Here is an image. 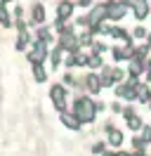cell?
Instances as JSON below:
<instances>
[{
	"mask_svg": "<svg viewBox=\"0 0 151 156\" xmlns=\"http://www.w3.org/2000/svg\"><path fill=\"white\" fill-rule=\"evenodd\" d=\"M97 102H92L90 97H76L73 102V114L80 118V123H92L97 116Z\"/></svg>",
	"mask_w": 151,
	"mask_h": 156,
	"instance_id": "obj_1",
	"label": "cell"
},
{
	"mask_svg": "<svg viewBox=\"0 0 151 156\" xmlns=\"http://www.w3.org/2000/svg\"><path fill=\"white\" fill-rule=\"evenodd\" d=\"M128 10H130V7H128L125 0H106V19L118 21L128 14Z\"/></svg>",
	"mask_w": 151,
	"mask_h": 156,
	"instance_id": "obj_2",
	"label": "cell"
},
{
	"mask_svg": "<svg viewBox=\"0 0 151 156\" xmlns=\"http://www.w3.org/2000/svg\"><path fill=\"white\" fill-rule=\"evenodd\" d=\"M66 85H61V83H54L52 88H50V99H52V104H54L57 111H64L66 109Z\"/></svg>",
	"mask_w": 151,
	"mask_h": 156,
	"instance_id": "obj_3",
	"label": "cell"
},
{
	"mask_svg": "<svg viewBox=\"0 0 151 156\" xmlns=\"http://www.w3.org/2000/svg\"><path fill=\"white\" fill-rule=\"evenodd\" d=\"M47 57H50L47 43H43V40H36V43H33V48L28 50V62H31V64H43Z\"/></svg>",
	"mask_w": 151,
	"mask_h": 156,
	"instance_id": "obj_4",
	"label": "cell"
},
{
	"mask_svg": "<svg viewBox=\"0 0 151 156\" xmlns=\"http://www.w3.org/2000/svg\"><path fill=\"white\" fill-rule=\"evenodd\" d=\"M125 2H128V7L132 10V14H135L137 21H144L146 17H149V12H151V2L149 0H125Z\"/></svg>",
	"mask_w": 151,
	"mask_h": 156,
	"instance_id": "obj_5",
	"label": "cell"
},
{
	"mask_svg": "<svg viewBox=\"0 0 151 156\" xmlns=\"http://www.w3.org/2000/svg\"><path fill=\"white\" fill-rule=\"evenodd\" d=\"M59 48L64 50V52H78V50H80L78 36H76V33H64V36H59Z\"/></svg>",
	"mask_w": 151,
	"mask_h": 156,
	"instance_id": "obj_6",
	"label": "cell"
},
{
	"mask_svg": "<svg viewBox=\"0 0 151 156\" xmlns=\"http://www.w3.org/2000/svg\"><path fill=\"white\" fill-rule=\"evenodd\" d=\"M111 55L116 62H125V59H132L135 55V48H132V43H123V45H116L111 50Z\"/></svg>",
	"mask_w": 151,
	"mask_h": 156,
	"instance_id": "obj_7",
	"label": "cell"
},
{
	"mask_svg": "<svg viewBox=\"0 0 151 156\" xmlns=\"http://www.w3.org/2000/svg\"><path fill=\"white\" fill-rule=\"evenodd\" d=\"M59 121H61V126H66L68 128V130H80V126H83V123H80V118L76 116L73 111H59Z\"/></svg>",
	"mask_w": 151,
	"mask_h": 156,
	"instance_id": "obj_8",
	"label": "cell"
},
{
	"mask_svg": "<svg viewBox=\"0 0 151 156\" xmlns=\"http://www.w3.org/2000/svg\"><path fill=\"white\" fill-rule=\"evenodd\" d=\"M87 17H90V29H94V26H99L102 21H106V2H102V5H94L92 12H90Z\"/></svg>",
	"mask_w": 151,
	"mask_h": 156,
	"instance_id": "obj_9",
	"label": "cell"
},
{
	"mask_svg": "<svg viewBox=\"0 0 151 156\" xmlns=\"http://www.w3.org/2000/svg\"><path fill=\"white\" fill-rule=\"evenodd\" d=\"M73 10H76V2H71V0H61V2L57 5V19L71 21V17H73Z\"/></svg>",
	"mask_w": 151,
	"mask_h": 156,
	"instance_id": "obj_10",
	"label": "cell"
},
{
	"mask_svg": "<svg viewBox=\"0 0 151 156\" xmlns=\"http://www.w3.org/2000/svg\"><path fill=\"white\" fill-rule=\"evenodd\" d=\"M31 24H36V26H43L45 24V7H43V2H36L33 7H31Z\"/></svg>",
	"mask_w": 151,
	"mask_h": 156,
	"instance_id": "obj_11",
	"label": "cell"
},
{
	"mask_svg": "<svg viewBox=\"0 0 151 156\" xmlns=\"http://www.w3.org/2000/svg\"><path fill=\"white\" fill-rule=\"evenodd\" d=\"M85 85H87V90H90L92 95H97V92L104 88V85H102V78L97 76V73H87V76H85Z\"/></svg>",
	"mask_w": 151,
	"mask_h": 156,
	"instance_id": "obj_12",
	"label": "cell"
},
{
	"mask_svg": "<svg viewBox=\"0 0 151 156\" xmlns=\"http://www.w3.org/2000/svg\"><path fill=\"white\" fill-rule=\"evenodd\" d=\"M111 38L121 40V43H132V33H128L125 29H121V26H111V33H109Z\"/></svg>",
	"mask_w": 151,
	"mask_h": 156,
	"instance_id": "obj_13",
	"label": "cell"
},
{
	"mask_svg": "<svg viewBox=\"0 0 151 156\" xmlns=\"http://www.w3.org/2000/svg\"><path fill=\"white\" fill-rule=\"evenodd\" d=\"M144 69H146V62H142V59H135V57L130 59V69H128V71H130V76H132V78L142 76V73H144Z\"/></svg>",
	"mask_w": 151,
	"mask_h": 156,
	"instance_id": "obj_14",
	"label": "cell"
},
{
	"mask_svg": "<svg viewBox=\"0 0 151 156\" xmlns=\"http://www.w3.org/2000/svg\"><path fill=\"white\" fill-rule=\"evenodd\" d=\"M0 24H2L5 29H9V26L14 24V14L5 7V2H0Z\"/></svg>",
	"mask_w": 151,
	"mask_h": 156,
	"instance_id": "obj_15",
	"label": "cell"
},
{
	"mask_svg": "<svg viewBox=\"0 0 151 156\" xmlns=\"http://www.w3.org/2000/svg\"><path fill=\"white\" fill-rule=\"evenodd\" d=\"M106 128H109V144L111 147H121L123 144V133L116 130V128H111V126H106Z\"/></svg>",
	"mask_w": 151,
	"mask_h": 156,
	"instance_id": "obj_16",
	"label": "cell"
},
{
	"mask_svg": "<svg viewBox=\"0 0 151 156\" xmlns=\"http://www.w3.org/2000/svg\"><path fill=\"white\" fill-rule=\"evenodd\" d=\"M64 55H66V52H64L61 48H59V45H57V48L52 50V52H50V62H52V66H54V69H59V64H61Z\"/></svg>",
	"mask_w": 151,
	"mask_h": 156,
	"instance_id": "obj_17",
	"label": "cell"
},
{
	"mask_svg": "<svg viewBox=\"0 0 151 156\" xmlns=\"http://www.w3.org/2000/svg\"><path fill=\"white\" fill-rule=\"evenodd\" d=\"M28 43H31V36H28L26 31H19V36H17V43H14V48L21 52V50H26L28 48Z\"/></svg>",
	"mask_w": 151,
	"mask_h": 156,
	"instance_id": "obj_18",
	"label": "cell"
},
{
	"mask_svg": "<svg viewBox=\"0 0 151 156\" xmlns=\"http://www.w3.org/2000/svg\"><path fill=\"white\" fill-rule=\"evenodd\" d=\"M33 78H36L38 83H45L47 80V71L43 64H33Z\"/></svg>",
	"mask_w": 151,
	"mask_h": 156,
	"instance_id": "obj_19",
	"label": "cell"
},
{
	"mask_svg": "<svg viewBox=\"0 0 151 156\" xmlns=\"http://www.w3.org/2000/svg\"><path fill=\"white\" fill-rule=\"evenodd\" d=\"M36 40H43V43H50L52 40V31L47 29V26H40L36 31Z\"/></svg>",
	"mask_w": 151,
	"mask_h": 156,
	"instance_id": "obj_20",
	"label": "cell"
},
{
	"mask_svg": "<svg viewBox=\"0 0 151 156\" xmlns=\"http://www.w3.org/2000/svg\"><path fill=\"white\" fill-rule=\"evenodd\" d=\"M137 99H139V102H151V92H149V88H146V85H137Z\"/></svg>",
	"mask_w": 151,
	"mask_h": 156,
	"instance_id": "obj_21",
	"label": "cell"
},
{
	"mask_svg": "<svg viewBox=\"0 0 151 156\" xmlns=\"http://www.w3.org/2000/svg\"><path fill=\"white\" fill-rule=\"evenodd\" d=\"M78 43H80L83 48H85V45H90V48H92V43H94V40H92V31H85V33H80V36H78Z\"/></svg>",
	"mask_w": 151,
	"mask_h": 156,
	"instance_id": "obj_22",
	"label": "cell"
},
{
	"mask_svg": "<svg viewBox=\"0 0 151 156\" xmlns=\"http://www.w3.org/2000/svg\"><path fill=\"white\" fill-rule=\"evenodd\" d=\"M125 118H128L130 130H142V118L139 116H135V114H132V116H125Z\"/></svg>",
	"mask_w": 151,
	"mask_h": 156,
	"instance_id": "obj_23",
	"label": "cell"
},
{
	"mask_svg": "<svg viewBox=\"0 0 151 156\" xmlns=\"http://www.w3.org/2000/svg\"><path fill=\"white\" fill-rule=\"evenodd\" d=\"M87 66H90V69H102V57L92 52V55L87 57Z\"/></svg>",
	"mask_w": 151,
	"mask_h": 156,
	"instance_id": "obj_24",
	"label": "cell"
},
{
	"mask_svg": "<svg viewBox=\"0 0 151 156\" xmlns=\"http://www.w3.org/2000/svg\"><path fill=\"white\" fill-rule=\"evenodd\" d=\"M139 137L144 140V142H151V126H142V130H139Z\"/></svg>",
	"mask_w": 151,
	"mask_h": 156,
	"instance_id": "obj_25",
	"label": "cell"
},
{
	"mask_svg": "<svg viewBox=\"0 0 151 156\" xmlns=\"http://www.w3.org/2000/svg\"><path fill=\"white\" fill-rule=\"evenodd\" d=\"M123 78H125V71L123 69H113V85L123 83Z\"/></svg>",
	"mask_w": 151,
	"mask_h": 156,
	"instance_id": "obj_26",
	"label": "cell"
},
{
	"mask_svg": "<svg viewBox=\"0 0 151 156\" xmlns=\"http://www.w3.org/2000/svg\"><path fill=\"white\" fill-rule=\"evenodd\" d=\"M149 33H146V29L144 26H137V29L132 31V38H137V40H142V38H146Z\"/></svg>",
	"mask_w": 151,
	"mask_h": 156,
	"instance_id": "obj_27",
	"label": "cell"
},
{
	"mask_svg": "<svg viewBox=\"0 0 151 156\" xmlns=\"http://www.w3.org/2000/svg\"><path fill=\"white\" fill-rule=\"evenodd\" d=\"M92 151L94 154H106V144H104V142H97V144L92 147Z\"/></svg>",
	"mask_w": 151,
	"mask_h": 156,
	"instance_id": "obj_28",
	"label": "cell"
},
{
	"mask_svg": "<svg viewBox=\"0 0 151 156\" xmlns=\"http://www.w3.org/2000/svg\"><path fill=\"white\" fill-rule=\"evenodd\" d=\"M104 50H106V45H104V43H92V52H94V55H102Z\"/></svg>",
	"mask_w": 151,
	"mask_h": 156,
	"instance_id": "obj_29",
	"label": "cell"
},
{
	"mask_svg": "<svg viewBox=\"0 0 151 156\" xmlns=\"http://www.w3.org/2000/svg\"><path fill=\"white\" fill-rule=\"evenodd\" d=\"M76 5H78V7H90L92 0H76Z\"/></svg>",
	"mask_w": 151,
	"mask_h": 156,
	"instance_id": "obj_30",
	"label": "cell"
},
{
	"mask_svg": "<svg viewBox=\"0 0 151 156\" xmlns=\"http://www.w3.org/2000/svg\"><path fill=\"white\" fill-rule=\"evenodd\" d=\"M146 78H149V80H151V59H149V62H146Z\"/></svg>",
	"mask_w": 151,
	"mask_h": 156,
	"instance_id": "obj_31",
	"label": "cell"
},
{
	"mask_svg": "<svg viewBox=\"0 0 151 156\" xmlns=\"http://www.w3.org/2000/svg\"><path fill=\"white\" fill-rule=\"evenodd\" d=\"M116 156H132V154H123V151H121V154H116Z\"/></svg>",
	"mask_w": 151,
	"mask_h": 156,
	"instance_id": "obj_32",
	"label": "cell"
},
{
	"mask_svg": "<svg viewBox=\"0 0 151 156\" xmlns=\"http://www.w3.org/2000/svg\"><path fill=\"white\" fill-rule=\"evenodd\" d=\"M137 156H149V154H144V151H142V154H137Z\"/></svg>",
	"mask_w": 151,
	"mask_h": 156,
	"instance_id": "obj_33",
	"label": "cell"
},
{
	"mask_svg": "<svg viewBox=\"0 0 151 156\" xmlns=\"http://www.w3.org/2000/svg\"><path fill=\"white\" fill-rule=\"evenodd\" d=\"M2 2H5V5H7V2H12V0H2Z\"/></svg>",
	"mask_w": 151,
	"mask_h": 156,
	"instance_id": "obj_34",
	"label": "cell"
},
{
	"mask_svg": "<svg viewBox=\"0 0 151 156\" xmlns=\"http://www.w3.org/2000/svg\"><path fill=\"white\" fill-rule=\"evenodd\" d=\"M149 104H151V102H149Z\"/></svg>",
	"mask_w": 151,
	"mask_h": 156,
	"instance_id": "obj_35",
	"label": "cell"
}]
</instances>
